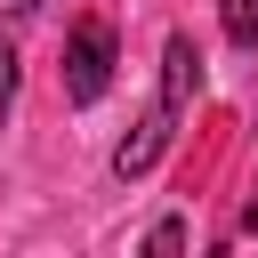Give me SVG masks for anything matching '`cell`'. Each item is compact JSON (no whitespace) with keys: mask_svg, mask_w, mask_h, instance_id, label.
I'll use <instances>...</instances> for the list:
<instances>
[{"mask_svg":"<svg viewBox=\"0 0 258 258\" xmlns=\"http://www.w3.org/2000/svg\"><path fill=\"white\" fill-rule=\"evenodd\" d=\"M113 89V24L105 16H81L73 40H64V97L73 105H97Z\"/></svg>","mask_w":258,"mask_h":258,"instance_id":"cell-1","label":"cell"},{"mask_svg":"<svg viewBox=\"0 0 258 258\" xmlns=\"http://www.w3.org/2000/svg\"><path fill=\"white\" fill-rule=\"evenodd\" d=\"M177 113H185L177 97H153V105H145V121H137V129L113 145V177H121V185H129V177H145V169L161 161V145L177 137Z\"/></svg>","mask_w":258,"mask_h":258,"instance_id":"cell-2","label":"cell"},{"mask_svg":"<svg viewBox=\"0 0 258 258\" xmlns=\"http://www.w3.org/2000/svg\"><path fill=\"white\" fill-rule=\"evenodd\" d=\"M218 24L234 48H258V0H218Z\"/></svg>","mask_w":258,"mask_h":258,"instance_id":"cell-3","label":"cell"},{"mask_svg":"<svg viewBox=\"0 0 258 258\" xmlns=\"http://www.w3.org/2000/svg\"><path fill=\"white\" fill-rule=\"evenodd\" d=\"M8 105H16V24L0 16V121H8Z\"/></svg>","mask_w":258,"mask_h":258,"instance_id":"cell-4","label":"cell"},{"mask_svg":"<svg viewBox=\"0 0 258 258\" xmlns=\"http://www.w3.org/2000/svg\"><path fill=\"white\" fill-rule=\"evenodd\" d=\"M145 250H185V226H177V218H161V226L145 234Z\"/></svg>","mask_w":258,"mask_h":258,"instance_id":"cell-5","label":"cell"},{"mask_svg":"<svg viewBox=\"0 0 258 258\" xmlns=\"http://www.w3.org/2000/svg\"><path fill=\"white\" fill-rule=\"evenodd\" d=\"M0 16H8V24H32V16H40V0H0Z\"/></svg>","mask_w":258,"mask_h":258,"instance_id":"cell-6","label":"cell"},{"mask_svg":"<svg viewBox=\"0 0 258 258\" xmlns=\"http://www.w3.org/2000/svg\"><path fill=\"white\" fill-rule=\"evenodd\" d=\"M242 234H258V185H250V202H242Z\"/></svg>","mask_w":258,"mask_h":258,"instance_id":"cell-7","label":"cell"}]
</instances>
